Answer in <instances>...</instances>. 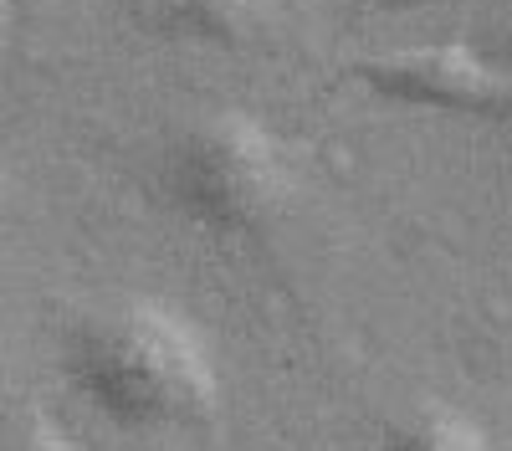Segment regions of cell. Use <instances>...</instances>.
<instances>
[{
  "mask_svg": "<svg viewBox=\"0 0 512 451\" xmlns=\"http://www.w3.org/2000/svg\"><path fill=\"white\" fill-rule=\"evenodd\" d=\"M72 385L98 416L128 431L210 421L221 405V375L205 334L154 298H128L72 334Z\"/></svg>",
  "mask_w": 512,
  "mask_h": 451,
  "instance_id": "cell-1",
  "label": "cell"
},
{
  "mask_svg": "<svg viewBox=\"0 0 512 451\" xmlns=\"http://www.w3.org/2000/svg\"><path fill=\"white\" fill-rule=\"evenodd\" d=\"M6 31H11V0H0V47H6Z\"/></svg>",
  "mask_w": 512,
  "mask_h": 451,
  "instance_id": "cell-8",
  "label": "cell"
},
{
  "mask_svg": "<svg viewBox=\"0 0 512 451\" xmlns=\"http://www.w3.org/2000/svg\"><path fill=\"white\" fill-rule=\"evenodd\" d=\"M384 11H425V6H441V0H379Z\"/></svg>",
  "mask_w": 512,
  "mask_h": 451,
  "instance_id": "cell-7",
  "label": "cell"
},
{
  "mask_svg": "<svg viewBox=\"0 0 512 451\" xmlns=\"http://www.w3.org/2000/svg\"><path fill=\"white\" fill-rule=\"evenodd\" d=\"M359 77L369 93L390 98V103H410V108L477 113V118H492L507 108V72L492 57H482L466 36L374 57L359 67Z\"/></svg>",
  "mask_w": 512,
  "mask_h": 451,
  "instance_id": "cell-3",
  "label": "cell"
},
{
  "mask_svg": "<svg viewBox=\"0 0 512 451\" xmlns=\"http://www.w3.org/2000/svg\"><path fill=\"white\" fill-rule=\"evenodd\" d=\"M169 190L180 211L210 231H256L297 195V159L267 118L221 108L180 134L169 154Z\"/></svg>",
  "mask_w": 512,
  "mask_h": 451,
  "instance_id": "cell-2",
  "label": "cell"
},
{
  "mask_svg": "<svg viewBox=\"0 0 512 451\" xmlns=\"http://www.w3.org/2000/svg\"><path fill=\"white\" fill-rule=\"evenodd\" d=\"M0 451H82V441H72L57 421H47V416H36V410H31V416L6 441H0Z\"/></svg>",
  "mask_w": 512,
  "mask_h": 451,
  "instance_id": "cell-6",
  "label": "cell"
},
{
  "mask_svg": "<svg viewBox=\"0 0 512 451\" xmlns=\"http://www.w3.org/2000/svg\"><path fill=\"white\" fill-rule=\"evenodd\" d=\"M134 16L154 36L231 52L272 26L277 0H134Z\"/></svg>",
  "mask_w": 512,
  "mask_h": 451,
  "instance_id": "cell-4",
  "label": "cell"
},
{
  "mask_svg": "<svg viewBox=\"0 0 512 451\" xmlns=\"http://www.w3.org/2000/svg\"><path fill=\"white\" fill-rule=\"evenodd\" d=\"M379 451H497V441L472 410L431 400V405H415L405 421L384 431Z\"/></svg>",
  "mask_w": 512,
  "mask_h": 451,
  "instance_id": "cell-5",
  "label": "cell"
}]
</instances>
